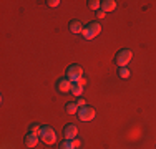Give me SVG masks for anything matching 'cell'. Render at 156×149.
Returning a JSON list of instances; mask_svg holds the SVG:
<instances>
[{
	"label": "cell",
	"mask_w": 156,
	"mask_h": 149,
	"mask_svg": "<svg viewBox=\"0 0 156 149\" xmlns=\"http://www.w3.org/2000/svg\"><path fill=\"white\" fill-rule=\"evenodd\" d=\"M100 32H101V25H100L98 22H91V23H88L87 27H83L81 35H83L87 40H91V38H95Z\"/></svg>",
	"instance_id": "6da1fadb"
},
{
	"label": "cell",
	"mask_w": 156,
	"mask_h": 149,
	"mask_svg": "<svg viewBox=\"0 0 156 149\" xmlns=\"http://www.w3.org/2000/svg\"><path fill=\"white\" fill-rule=\"evenodd\" d=\"M65 78H68L72 83H78V81L83 78V68H81L80 65H72V66H68Z\"/></svg>",
	"instance_id": "7a4b0ae2"
},
{
	"label": "cell",
	"mask_w": 156,
	"mask_h": 149,
	"mask_svg": "<svg viewBox=\"0 0 156 149\" xmlns=\"http://www.w3.org/2000/svg\"><path fill=\"white\" fill-rule=\"evenodd\" d=\"M40 139L45 144H53L57 141V133L53 128L50 126H42V131H40Z\"/></svg>",
	"instance_id": "3957f363"
},
{
	"label": "cell",
	"mask_w": 156,
	"mask_h": 149,
	"mask_svg": "<svg viewBox=\"0 0 156 149\" xmlns=\"http://www.w3.org/2000/svg\"><path fill=\"white\" fill-rule=\"evenodd\" d=\"M133 58V51L131 50H121L116 53V57H115V63H116L120 68H123V66H126L129 61H131Z\"/></svg>",
	"instance_id": "277c9868"
},
{
	"label": "cell",
	"mask_w": 156,
	"mask_h": 149,
	"mask_svg": "<svg viewBox=\"0 0 156 149\" xmlns=\"http://www.w3.org/2000/svg\"><path fill=\"white\" fill-rule=\"evenodd\" d=\"M78 118L81 119V121H91V119L95 118V109L91 106H83L78 109Z\"/></svg>",
	"instance_id": "5b68a950"
},
{
	"label": "cell",
	"mask_w": 156,
	"mask_h": 149,
	"mask_svg": "<svg viewBox=\"0 0 156 149\" xmlns=\"http://www.w3.org/2000/svg\"><path fill=\"white\" fill-rule=\"evenodd\" d=\"M63 136H65V139H75L78 136V128L75 124H66L65 129H63Z\"/></svg>",
	"instance_id": "8992f818"
},
{
	"label": "cell",
	"mask_w": 156,
	"mask_h": 149,
	"mask_svg": "<svg viewBox=\"0 0 156 149\" xmlns=\"http://www.w3.org/2000/svg\"><path fill=\"white\" fill-rule=\"evenodd\" d=\"M72 85L73 83L68 80V78H60L58 83H57V88H58V91H60V93H66V91L72 89Z\"/></svg>",
	"instance_id": "52a82bcc"
},
{
	"label": "cell",
	"mask_w": 156,
	"mask_h": 149,
	"mask_svg": "<svg viewBox=\"0 0 156 149\" xmlns=\"http://www.w3.org/2000/svg\"><path fill=\"white\" fill-rule=\"evenodd\" d=\"M37 143H38V136H37V134L28 133L27 136H25V144H27L28 147H35Z\"/></svg>",
	"instance_id": "ba28073f"
},
{
	"label": "cell",
	"mask_w": 156,
	"mask_h": 149,
	"mask_svg": "<svg viewBox=\"0 0 156 149\" xmlns=\"http://www.w3.org/2000/svg\"><path fill=\"white\" fill-rule=\"evenodd\" d=\"M115 9H116V2L115 0H105V2H101V10H105V12H113Z\"/></svg>",
	"instance_id": "9c48e42d"
},
{
	"label": "cell",
	"mask_w": 156,
	"mask_h": 149,
	"mask_svg": "<svg viewBox=\"0 0 156 149\" xmlns=\"http://www.w3.org/2000/svg\"><path fill=\"white\" fill-rule=\"evenodd\" d=\"M70 32L72 33H81L83 32V25H81L78 20H72L70 22Z\"/></svg>",
	"instance_id": "30bf717a"
},
{
	"label": "cell",
	"mask_w": 156,
	"mask_h": 149,
	"mask_svg": "<svg viewBox=\"0 0 156 149\" xmlns=\"http://www.w3.org/2000/svg\"><path fill=\"white\" fill-rule=\"evenodd\" d=\"M66 113H68V114H76L78 113V109H80V106H78V104H76V101L75 103H66Z\"/></svg>",
	"instance_id": "8fae6325"
},
{
	"label": "cell",
	"mask_w": 156,
	"mask_h": 149,
	"mask_svg": "<svg viewBox=\"0 0 156 149\" xmlns=\"http://www.w3.org/2000/svg\"><path fill=\"white\" fill-rule=\"evenodd\" d=\"M70 91L73 93V96H81V93H83V86H81L80 83H73Z\"/></svg>",
	"instance_id": "7c38bea8"
},
{
	"label": "cell",
	"mask_w": 156,
	"mask_h": 149,
	"mask_svg": "<svg viewBox=\"0 0 156 149\" xmlns=\"http://www.w3.org/2000/svg\"><path fill=\"white\" fill-rule=\"evenodd\" d=\"M88 7L98 12V10L101 9V2H100V0H90V2H88Z\"/></svg>",
	"instance_id": "4fadbf2b"
},
{
	"label": "cell",
	"mask_w": 156,
	"mask_h": 149,
	"mask_svg": "<svg viewBox=\"0 0 156 149\" xmlns=\"http://www.w3.org/2000/svg\"><path fill=\"white\" fill-rule=\"evenodd\" d=\"M118 74H120V78H129V68L128 66H123V68H120L118 70Z\"/></svg>",
	"instance_id": "5bb4252c"
},
{
	"label": "cell",
	"mask_w": 156,
	"mask_h": 149,
	"mask_svg": "<svg viewBox=\"0 0 156 149\" xmlns=\"http://www.w3.org/2000/svg\"><path fill=\"white\" fill-rule=\"evenodd\" d=\"M60 149H75V147H73V144H72V141H70V139H65L60 144Z\"/></svg>",
	"instance_id": "9a60e30c"
},
{
	"label": "cell",
	"mask_w": 156,
	"mask_h": 149,
	"mask_svg": "<svg viewBox=\"0 0 156 149\" xmlns=\"http://www.w3.org/2000/svg\"><path fill=\"white\" fill-rule=\"evenodd\" d=\"M40 131H42V128H40L38 124H32V126H30V131H28V133H32V134H37V136H40Z\"/></svg>",
	"instance_id": "2e32d148"
},
{
	"label": "cell",
	"mask_w": 156,
	"mask_h": 149,
	"mask_svg": "<svg viewBox=\"0 0 156 149\" xmlns=\"http://www.w3.org/2000/svg\"><path fill=\"white\" fill-rule=\"evenodd\" d=\"M48 7H53V9H55V7H58V5H60V0H48Z\"/></svg>",
	"instance_id": "e0dca14e"
},
{
	"label": "cell",
	"mask_w": 156,
	"mask_h": 149,
	"mask_svg": "<svg viewBox=\"0 0 156 149\" xmlns=\"http://www.w3.org/2000/svg\"><path fill=\"white\" fill-rule=\"evenodd\" d=\"M72 144H73V147H75V149H78V147H80V139H78V137H75V139H72Z\"/></svg>",
	"instance_id": "ac0fdd59"
},
{
	"label": "cell",
	"mask_w": 156,
	"mask_h": 149,
	"mask_svg": "<svg viewBox=\"0 0 156 149\" xmlns=\"http://www.w3.org/2000/svg\"><path fill=\"white\" fill-rule=\"evenodd\" d=\"M76 104H78L80 108H83V106H87V101H85L83 98H78V99H76Z\"/></svg>",
	"instance_id": "d6986e66"
},
{
	"label": "cell",
	"mask_w": 156,
	"mask_h": 149,
	"mask_svg": "<svg viewBox=\"0 0 156 149\" xmlns=\"http://www.w3.org/2000/svg\"><path fill=\"white\" fill-rule=\"evenodd\" d=\"M105 15H106V12H105V10H101V9L96 12V17H98V18H105Z\"/></svg>",
	"instance_id": "ffe728a7"
},
{
	"label": "cell",
	"mask_w": 156,
	"mask_h": 149,
	"mask_svg": "<svg viewBox=\"0 0 156 149\" xmlns=\"http://www.w3.org/2000/svg\"><path fill=\"white\" fill-rule=\"evenodd\" d=\"M78 83H80V85H81V86H85V85H87V80H85V78H81V80H80V81H78Z\"/></svg>",
	"instance_id": "44dd1931"
}]
</instances>
